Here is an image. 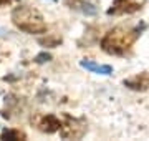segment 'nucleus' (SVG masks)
<instances>
[{
  "mask_svg": "<svg viewBox=\"0 0 149 141\" xmlns=\"http://www.w3.org/2000/svg\"><path fill=\"white\" fill-rule=\"evenodd\" d=\"M2 140H25V135L20 133V131H15V130H8L2 135Z\"/></svg>",
  "mask_w": 149,
  "mask_h": 141,
  "instance_id": "5",
  "label": "nucleus"
},
{
  "mask_svg": "<svg viewBox=\"0 0 149 141\" xmlns=\"http://www.w3.org/2000/svg\"><path fill=\"white\" fill-rule=\"evenodd\" d=\"M12 20L15 23L17 28H20L25 33H45L47 32V23L43 20V17L38 13L35 8L28 5H20L12 12Z\"/></svg>",
  "mask_w": 149,
  "mask_h": 141,
  "instance_id": "1",
  "label": "nucleus"
},
{
  "mask_svg": "<svg viewBox=\"0 0 149 141\" xmlns=\"http://www.w3.org/2000/svg\"><path fill=\"white\" fill-rule=\"evenodd\" d=\"M40 130L43 133H55V131H58L61 128V123H60V119L53 114H47L45 118L40 121Z\"/></svg>",
  "mask_w": 149,
  "mask_h": 141,
  "instance_id": "4",
  "label": "nucleus"
},
{
  "mask_svg": "<svg viewBox=\"0 0 149 141\" xmlns=\"http://www.w3.org/2000/svg\"><path fill=\"white\" fill-rule=\"evenodd\" d=\"M80 65L85 68V70L91 71V73H96V75H103L108 76L113 73V66L111 65H101V63H96L93 60H81Z\"/></svg>",
  "mask_w": 149,
  "mask_h": 141,
  "instance_id": "3",
  "label": "nucleus"
},
{
  "mask_svg": "<svg viewBox=\"0 0 149 141\" xmlns=\"http://www.w3.org/2000/svg\"><path fill=\"white\" fill-rule=\"evenodd\" d=\"M134 37L128 38V33H118V30H111L106 37L103 38V48L109 53H123L124 50L129 48L133 43Z\"/></svg>",
  "mask_w": 149,
  "mask_h": 141,
  "instance_id": "2",
  "label": "nucleus"
},
{
  "mask_svg": "<svg viewBox=\"0 0 149 141\" xmlns=\"http://www.w3.org/2000/svg\"><path fill=\"white\" fill-rule=\"evenodd\" d=\"M8 2H10V0H0V7L7 5V3H8Z\"/></svg>",
  "mask_w": 149,
  "mask_h": 141,
  "instance_id": "6",
  "label": "nucleus"
}]
</instances>
